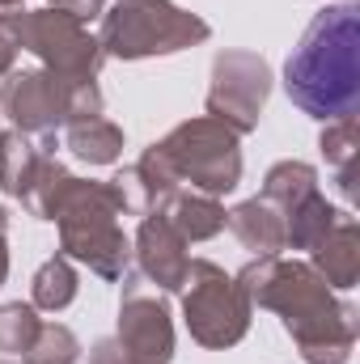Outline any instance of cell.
<instances>
[{"label":"cell","instance_id":"obj_1","mask_svg":"<svg viewBox=\"0 0 360 364\" xmlns=\"http://www.w3.org/2000/svg\"><path fill=\"white\" fill-rule=\"evenodd\" d=\"M250 305L280 314L297 352L309 364H348L356 348V309L331 292V284L309 263L263 255L233 275Z\"/></svg>","mask_w":360,"mask_h":364},{"label":"cell","instance_id":"obj_2","mask_svg":"<svg viewBox=\"0 0 360 364\" xmlns=\"http://www.w3.org/2000/svg\"><path fill=\"white\" fill-rule=\"evenodd\" d=\"M360 17L356 4H331L314 13L301 43L284 64V90L309 119H348L360 106Z\"/></svg>","mask_w":360,"mask_h":364},{"label":"cell","instance_id":"obj_3","mask_svg":"<svg viewBox=\"0 0 360 364\" xmlns=\"http://www.w3.org/2000/svg\"><path fill=\"white\" fill-rule=\"evenodd\" d=\"M119 216H123V203L110 182L73 178L51 216L60 225V250L73 263H85L102 279H123L132 267V242L119 229Z\"/></svg>","mask_w":360,"mask_h":364},{"label":"cell","instance_id":"obj_4","mask_svg":"<svg viewBox=\"0 0 360 364\" xmlns=\"http://www.w3.org/2000/svg\"><path fill=\"white\" fill-rule=\"evenodd\" d=\"M208 34L212 26L179 9L174 0H115L110 9H102V26H97V43L115 60L174 55L203 43Z\"/></svg>","mask_w":360,"mask_h":364},{"label":"cell","instance_id":"obj_5","mask_svg":"<svg viewBox=\"0 0 360 364\" xmlns=\"http://www.w3.org/2000/svg\"><path fill=\"white\" fill-rule=\"evenodd\" d=\"M0 114L26 136H55V127L102 114V90L97 81H64L47 68H26L0 81Z\"/></svg>","mask_w":360,"mask_h":364},{"label":"cell","instance_id":"obj_6","mask_svg":"<svg viewBox=\"0 0 360 364\" xmlns=\"http://www.w3.org/2000/svg\"><path fill=\"white\" fill-rule=\"evenodd\" d=\"M182 314H186V331L199 348L225 352L246 339L255 305L233 275H225L208 259H191V272L182 284Z\"/></svg>","mask_w":360,"mask_h":364},{"label":"cell","instance_id":"obj_7","mask_svg":"<svg viewBox=\"0 0 360 364\" xmlns=\"http://www.w3.org/2000/svg\"><path fill=\"white\" fill-rule=\"evenodd\" d=\"M238 132H229L216 119H186L166 140L153 149L166 157V166L179 174V182H191V191L203 195H229L242 182V149Z\"/></svg>","mask_w":360,"mask_h":364},{"label":"cell","instance_id":"obj_8","mask_svg":"<svg viewBox=\"0 0 360 364\" xmlns=\"http://www.w3.org/2000/svg\"><path fill=\"white\" fill-rule=\"evenodd\" d=\"M21 51H34L43 68L64 81H97L106 64V51L85 30V21L51 4L30 9V13L21 9Z\"/></svg>","mask_w":360,"mask_h":364},{"label":"cell","instance_id":"obj_9","mask_svg":"<svg viewBox=\"0 0 360 364\" xmlns=\"http://www.w3.org/2000/svg\"><path fill=\"white\" fill-rule=\"evenodd\" d=\"M271 97V64L255 51H221L212 60L208 119L225 123L238 136H250Z\"/></svg>","mask_w":360,"mask_h":364},{"label":"cell","instance_id":"obj_10","mask_svg":"<svg viewBox=\"0 0 360 364\" xmlns=\"http://www.w3.org/2000/svg\"><path fill=\"white\" fill-rule=\"evenodd\" d=\"M119 348L132 364H170L174 360V322L157 292H144L136 279L123 284L119 301Z\"/></svg>","mask_w":360,"mask_h":364},{"label":"cell","instance_id":"obj_11","mask_svg":"<svg viewBox=\"0 0 360 364\" xmlns=\"http://www.w3.org/2000/svg\"><path fill=\"white\" fill-rule=\"evenodd\" d=\"M136 263H140V272L144 279H153L162 292H182V284H186V272H191V255H186V242H182V233L162 216V212H153V216H140V229H136Z\"/></svg>","mask_w":360,"mask_h":364},{"label":"cell","instance_id":"obj_12","mask_svg":"<svg viewBox=\"0 0 360 364\" xmlns=\"http://www.w3.org/2000/svg\"><path fill=\"white\" fill-rule=\"evenodd\" d=\"M110 186L119 191V203H123L127 216H153L170 203L174 191H182L179 174L166 166V157L157 149H144V157L132 161L123 174H115Z\"/></svg>","mask_w":360,"mask_h":364},{"label":"cell","instance_id":"obj_13","mask_svg":"<svg viewBox=\"0 0 360 364\" xmlns=\"http://www.w3.org/2000/svg\"><path fill=\"white\" fill-rule=\"evenodd\" d=\"M309 267L322 275L331 288H339V292L356 288V279H360V225L352 216H339L322 233V242L314 246V263Z\"/></svg>","mask_w":360,"mask_h":364},{"label":"cell","instance_id":"obj_14","mask_svg":"<svg viewBox=\"0 0 360 364\" xmlns=\"http://www.w3.org/2000/svg\"><path fill=\"white\" fill-rule=\"evenodd\" d=\"M225 225H229V229H233V237H238L246 250H255L259 259H263V255H280V250H288L284 216H280V208L268 203L263 195H255V199L238 203V208L225 216Z\"/></svg>","mask_w":360,"mask_h":364},{"label":"cell","instance_id":"obj_15","mask_svg":"<svg viewBox=\"0 0 360 364\" xmlns=\"http://www.w3.org/2000/svg\"><path fill=\"white\" fill-rule=\"evenodd\" d=\"M55 153V136H26V132H0V191L21 199L38 174L43 157Z\"/></svg>","mask_w":360,"mask_h":364},{"label":"cell","instance_id":"obj_16","mask_svg":"<svg viewBox=\"0 0 360 364\" xmlns=\"http://www.w3.org/2000/svg\"><path fill=\"white\" fill-rule=\"evenodd\" d=\"M162 216L182 233V242H208L225 229V208L216 203V195H203V191H174L170 203L162 208Z\"/></svg>","mask_w":360,"mask_h":364},{"label":"cell","instance_id":"obj_17","mask_svg":"<svg viewBox=\"0 0 360 364\" xmlns=\"http://www.w3.org/2000/svg\"><path fill=\"white\" fill-rule=\"evenodd\" d=\"M64 144L77 161L85 166H115L119 153H123V127L93 114V119H77L64 127Z\"/></svg>","mask_w":360,"mask_h":364},{"label":"cell","instance_id":"obj_18","mask_svg":"<svg viewBox=\"0 0 360 364\" xmlns=\"http://www.w3.org/2000/svg\"><path fill=\"white\" fill-rule=\"evenodd\" d=\"M318 144H322L327 166H335V182H339V191L352 199V195H356V157H360V123H356V114L327 123V132H322Z\"/></svg>","mask_w":360,"mask_h":364},{"label":"cell","instance_id":"obj_19","mask_svg":"<svg viewBox=\"0 0 360 364\" xmlns=\"http://www.w3.org/2000/svg\"><path fill=\"white\" fill-rule=\"evenodd\" d=\"M77 288H81V279H77L73 259H68V255H55V259H47V263L34 272L30 305H34V309H47V314H60V309H68V305L77 301Z\"/></svg>","mask_w":360,"mask_h":364},{"label":"cell","instance_id":"obj_20","mask_svg":"<svg viewBox=\"0 0 360 364\" xmlns=\"http://www.w3.org/2000/svg\"><path fill=\"white\" fill-rule=\"evenodd\" d=\"M344 212L335 208V203H327V195L322 191H314L309 199H301L292 212H288V220H284V233H288V246L292 250H314L318 242H322V233L339 220Z\"/></svg>","mask_w":360,"mask_h":364},{"label":"cell","instance_id":"obj_21","mask_svg":"<svg viewBox=\"0 0 360 364\" xmlns=\"http://www.w3.org/2000/svg\"><path fill=\"white\" fill-rule=\"evenodd\" d=\"M314 191H318V170L305 166V161H280V166H271L268 178H263V199L280 208L284 220H288V212H292L301 199H309Z\"/></svg>","mask_w":360,"mask_h":364},{"label":"cell","instance_id":"obj_22","mask_svg":"<svg viewBox=\"0 0 360 364\" xmlns=\"http://www.w3.org/2000/svg\"><path fill=\"white\" fill-rule=\"evenodd\" d=\"M68 186H73V174L55 161V153H47V157H43V166H38V174H34V182H30V191L21 195V203H26V212H30V216L51 220Z\"/></svg>","mask_w":360,"mask_h":364},{"label":"cell","instance_id":"obj_23","mask_svg":"<svg viewBox=\"0 0 360 364\" xmlns=\"http://www.w3.org/2000/svg\"><path fill=\"white\" fill-rule=\"evenodd\" d=\"M38 331H43V318L34 314V305H21V301L0 305V356H26Z\"/></svg>","mask_w":360,"mask_h":364},{"label":"cell","instance_id":"obj_24","mask_svg":"<svg viewBox=\"0 0 360 364\" xmlns=\"http://www.w3.org/2000/svg\"><path fill=\"white\" fill-rule=\"evenodd\" d=\"M21 360L26 364H77L81 360V343H77V335L64 322H43L34 348Z\"/></svg>","mask_w":360,"mask_h":364},{"label":"cell","instance_id":"obj_25","mask_svg":"<svg viewBox=\"0 0 360 364\" xmlns=\"http://www.w3.org/2000/svg\"><path fill=\"white\" fill-rule=\"evenodd\" d=\"M17 51H21V9L0 13V77H9V73H13Z\"/></svg>","mask_w":360,"mask_h":364},{"label":"cell","instance_id":"obj_26","mask_svg":"<svg viewBox=\"0 0 360 364\" xmlns=\"http://www.w3.org/2000/svg\"><path fill=\"white\" fill-rule=\"evenodd\" d=\"M51 9H64V13H73V17H81V21H93V17H102V9H106V0H47Z\"/></svg>","mask_w":360,"mask_h":364},{"label":"cell","instance_id":"obj_27","mask_svg":"<svg viewBox=\"0 0 360 364\" xmlns=\"http://www.w3.org/2000/svg\"><path fill=\"white\" fill-rule=\"evenodd\" d=\"M90 364H132L123 356V348H119V339H97L90 348Z\"/></svg>","mask_w":360,"mask_h":364},{"label":"cell","instance_id":"obj_28","mask_svg":"<svg viewBox=\"0 0 360 364\" xmlns=\"http://www.w3.org/2000/svg\"><path fill=\"white\" fill-rule=\"evenodd\" d=\"M9 279V246H4V233H0V288Z\"/></svg>","mask_w":360,"mask_h":364},{"label":"cell","instance_id":"obj_29","mask_svg":"<svg viewBox=\"0 0 360 364\" xmlns=\"http://www.w3.org/2000/svg\"><path fill=\"white\" fill-rule=\"evenodd\" d=\"M13 9H21V0H0V13H13Z\"/></svg>","mask_w":360,"mask_h":364},{"label":"cell","instance_id":"obj_30","mask_svg":"<svg viewBox=\"0 0 360 364\" xmlns=\"http://www.w3.org/2000/svg\"><path fill=\"white\" fill-rule=\"evenodd\" d=\"M4 225H9V212H4V208H0V233H4Z\"/></svg>","mask_w":360,"mask_h":364},{"label":"cell","instance_id":"obj_31","mask_svg":"<svg viewBox=\"0 0 360 364\" xmlns=\"http://www.w3.org/2000/svg\"><path fill=\"white\" fill-rule=\"evenodd\" d=\"M0 364H9V360H0Z\"/></svg>","mask_w":360,"mask_h":364}]
</instances>
